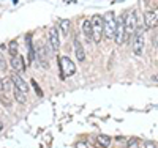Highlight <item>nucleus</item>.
Segmentation results:
<instances>
[{
	"label": "nucleus",
	"instance_id": "nucleus-5",
	"mask_svg": "<svg viewBox=\"0 0 158 148\" xmlns=\"http://www.w3.org/2000/svg\"><path fill=\"white\" fill-rule=\"evenodd\" d=\"M114 41L117 46H122L125 43V16L115 18V33H114Z\"/></svg>",
	"mask_w": 158,
	"mask_h": 148
},
{
	"label": "nucleus",
	"instance_id": "nucleus-13",
	"mask_svg": "<svg viewBox=\"0 0 158 148\" xmlns=\"http://www.w3.org/2000/svg\"><path fill=\"white\" fill-rule=\"evenodd\" d=\"M38 62L41 65V68H44V70L49 68V62L46 58V50H44L43 46H40V49H38Z\"/></svg>",
	"mask_w": 158,
	"mask_h": 148
},
{
	"label": "nucleus",
	"instance_id": "nucleus-7",
	"mask_svg": "<svg viewBox=\"0 0 158 148\" xmlns=\"http://www.w3.org/2000/svg\"><path fill=\"white\" fill-rule=\"evenodd\" d=\"M144 25L146 29H153L158 25V8H152L144 13Z\"/></svg>",
	"mask_w": 158,
	"mask_h": 148
},
{
	"label": "nucleus",
	"instance_id": "nucleus-2",
	"mask_svg": "<svg viewBox=\"0 0 158 148\" xmlns=\"http://www.w3.org/2000/svg\"><path fill=\"white\" fill-rule=\"evenodd\" d=\"M92 24V35H94V41L95 43H100L103 36H104V27H103V16L100 14H95L90 21Z\"/></svg>",
	"mask_w": 158,
	"mask_h": 148
},
{
	"label": "nucleus",
	"instance_id": "nucleus-11",
	"mask_svg": "<svg viewBox=\"0 0 158 148\" xmlns=\"http://www.w3.org/2000/svg\"><path fill=\"white\" fill-rule=\"evenodd\" d=\"M74 52H76V58L79 62H84L85 60V50H84V46L81 44V41L76 38L74 39Z\"/></svg>",
	"mask_w": 158,
	"mask_h": 148
},
{
	"label": "nucleus",
	"instance_id": "nucleus-15",
	"mask_svg": "<svg viewBox=\"0 0 158 148\" xmlns=\"http://www.w3.org/2000/svg\"><path fill=\"white\" fill-rule=\"evenodd\" d=\"M11 88H13L11 79H10V77H3V79H2V91H3V93H8Z\"/></svg>",
	"mask_w": 158,
	"mask_h": 148
},
{
	"label": "nucleus",
	"instance_id": "nucleus-10",
	"mask_svg": "<svg viewBox=\"0 0 158 148\" xmlns=\"http://www.w3.org/2000/svg\"><path fill=\"white\" fill-rule=\"evenodd\" d=\"M11 66L16 73H24L25 71V63H24V58L21 55L11 57Z\"/></svg>",
	"mask_w": 158,
	"mask_h": 148
},
{
	"label": "nucleus",
	"instance_id": "nucleus-20",
	"mask_svg": "<svg viewBox=\"0 0 158 148\" xmlns=\"http://www.w3.org/2000/svg\"><path fill=\"white\" fill-rule=\"evenodd\" d=\"M32 85H33V88H35V91H36V95H38L40 98H41V96H43V91H41V88L38 87V84L35 82V79L32 80Z\"/></svg>",
	"mask_w": 158,
	"mask_h": 148
},
{
	"label": "nucleus",
	"instance_id": "nucleus-23",
	"mask_svg": "<svg viewBox=\"0 0 158 148\" xmlns=\"http://www.w3.org/2000/svg\"><path fill=\"white\" fill-rule=\"evenodd\" d=\"M2 129H3V125H2V122H0V132H2Z\"/></svg>",
	"mask_w": 158,
	"mask_h": 148
},
{
	"label": "nucleus",
	"instance_id": "nucleus-4",
	"mask_svg": "<svg viewBox=\"0 0 158 148\" xmlns=\"http://www.w3.org/2000/svg\"><path fill=\"white\" fill-rule=\"evenodd\" d=\"M103 27H104V36L114 39V33H115V16L114 13L109 11L103 16Z\"/></svg>",
	"mask_w": 158,
	"mask_h": 148
},
{
	"label": "nucleus",
	"instance_id": "nucleus-3",
	"mask_svg": "<svg viewBox=\"0 0 158 148\" xmlns=\"http://www.w3.org/2000/svg\"><path fill=\"white\" fill-rule=\"evenodd\" d=\"M59 68H60V77L62 79H65V77H70V76H73L74 73H76V66H74V63H73V60L71 58H68V57H59Z\"/></svg>",
	"mask_w": 158,
	"mask_h": 148
},
{
	"label": "nucleus",
	"instance_id": "nucleus-14",
	"mask_svg": "<svg viewBox=\"0 0 158 148\" xmlns=\"http://www.w3.org/2000/svg\"><path fill=\"white\" fill-rule=\"evenodd\" d=\"M97 140L103 148H108L111 145V136H106V134H100V136L97 137Z\"/></svg>",
	"mask_w": 158,
	"mask_h": 148
},
{
	"label": "nucleus",
	"instance_id": "nucleus-18",
	"mask_svg": "<svg viewBox=\"0 0 158 148\" xmlns=\"http://www.w3.org/2000/svg\"><path fill=\"white\" fill-rule=\"evenodd\" d=\"M8 50H10V55H11V57H16V55H18V44H16V41H11V43H10Z\"/></svg>",
	"mask_w": 158,
	"mask_h": 148
},
{
	"label": "nucleus",
	"instance_id": "nucleus-12",
	"mask_svg": "<svg viewBox=\"0 0 158 148\" xmlns=\"http://www.w3.org/2000/svg\"><path fill=\"white\" fill-rule=\"evenodd\" d=\"M82 33L85 36V39H89V41H94V35H92V24L89 19H84L82 21Z\"/></svg>",
	"mask_w": 158,
	"mask_h": 148
},
{
	"label": "nucleus",
	"instance_id": "nucleus-19",
	"mask_svg": "<svg viewBox=\"0 0 158 148\" xmlns=\"http://www.w3.org/2000/svg\"><path fill=\"white\" fill-rule=\"evenodd\" d=\"M127 148H139V140L136 137H130L128 139V146Z\"/></svg>",
	"mask_w": 158,
	"mask_h": 148
},
{
	"label": "nucleus",
	"instance_id": "nucleus-1",
	"mask_svg": "<svg viewBox=\"0 0 158 148\" xmlns=\"http://www.w3.org/2000/svg\"><path fill=\"white\" fill-rule=\"evenodd\" d=\"M136 29H138V16H136V11L131 10L125 16V43L135 35Z\"/></svg>",
	"mask_w": 158,
	"mask_h": 148
},
{
	"label": "nucleus",
	"instance_id": "nucleus-9",
	"mask_svg": "<svg viewBox=\"0 0 158 148\" xmlns=\"http://www.w3.org/2000/svg\"><path fill=\"white\" fill-rule=\"evenodd\" d=\"M11 82H13V87L15 88H18V90H21L22 93H25L27 95V91H29V85L24 82V79L18 74V73H15V74H11Z\"/></svg>",
	"mask_w": 158,
	"mask_h": 148
},
{
	"label": "nucleus",
	"instance_id": "nucleus-17",
	"mask_svg": "<svg viewBox=\"0 0 158 148\" xmlns=\"http://www.w3.org/2000/svg\"><path fill=\"white\" fill-rule=\"evenodd\" d=\"M15 98H16V101L21 102V104H24L25 101H27V95H25V93H22L21 90H18V88H15Z\"/></svg>",
	"mask_w": 158,
	"mask_h": 148
},
{
	"label": "nucleus",
	"instance_id": "nucleus-8",
	"mask_svg": "<svg viewBox=\"0 0 158 148\" xmlns=\"http://www.w3.org/2000/svg\"><path fill=\"white\" fill-rule=\"evenodd\" d=\"M49 44H51L52 50L60 49V35H59V30L56 29V27L49 29Z\"/></svg>",
	"mask_w": 158,
	"mask_h": 148
},
{
	"label": "nucleus",
	"instance_id": "nucleus-22",
	"mask_svg": "<svg viewBox=\"0 0 158 148\" xmlns=\"http://www.w3.org/2000/svg\"><path fill=\"white\" fill-rule=\"evenodd\" d=\"M144 146H146V148H155V143L153 142H146V143H144Z\"/></svg>",
	"mask_w": 158,
	"mask_h": 148
},
{
	"label": "nucleus",
	"instance_id": "nucleus-6",
	"mask_svg": "<svg viewBox=\"0 0 158 148\" xmlns=\"http://www.w3.org/2000/svg\"><path fill=\"white\" fill-rule=\"evenodd\" d=\"M133 52L136 55H142L144 52V46H146V36H144V30L142 29H136L135 35H133Z\"/></svg>",
	"mask_w": 158,
	"mask_h": 148
},
{
	"label": "nucleus",
	"instance_id": "nucleus-16",
	"mask_svg": "<svg viewBox=\"0 0 158 148\" xmlns=\"http://www.w3.org/2000/svg\"><path fill=\"white\" fill-rule=\"evenodd\" d=\"M59 25H60V29H62V33H63V35H68L71 22H70L68 19H62V21L59 22Z\"/></svg>",
	"mask_w": 158,
	"mask_h": 148
},
{
	"label": "nucleus",
	"instance_id": "nucleus-21",
	"mask_svg": "<svg viewBox=\"0 0 158 148\" xmlns=\"http://www.w3.org/2000/svg\"><path fill=\"white\" fill-rule=\"evenodd\" d=\"M76 148H87V143H84V142H77V143H76Z\"/></svg>",
	"mask_w": 158,
	"mask_h": 148
}]
</instances>
